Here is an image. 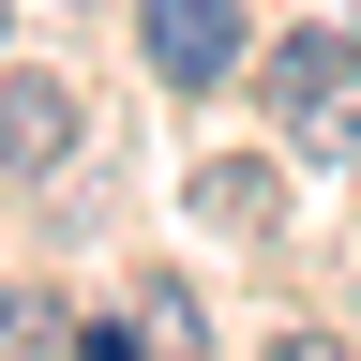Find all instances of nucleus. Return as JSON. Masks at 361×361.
Returning a JSON list of instances; mask_svg holds the SVG:
<instances>
[{"label":"nucleus","instance_id":"nucleus-1","mask_svg":"<svg viewBox=\"0 0 361 361\" xmlns=\"http://www.w3.org/2000/svg\"><path fill=\"white\" fill-rule=\"evenodd\" d=\"M271 121H286L316 166H346V151H361V45L286 30V45H271Z\"/></svg>","mask_w":361,"mask_h":361},{"label":"nucleus","instance_id":"nucleus-2","mask_svg":"<svg viewBox=\"0 0 361 361\" xmlns=\"http://www.w3.org/2000/svg\"><path fill=\"white\" fill-rule=\"evenodd\" d=\"M151 61L180 90H211L226 61H241V0H151Z\"/></svg>","mask_w":361,"mask_h":361},{"label":"nucleus","instance_id":"nucleus-3","mask_svg":"<svg viewBox=\"0 0 361 361\" xmlns=\"http://www.w3.org/2000/svg\"><path fill=\"white\" fill-rule=\"evenodd\" d=\"M0 151H16V166H61V151H75V90H61V75L0 90Z\"/></svg>","mask_w":361,"mask_h":361},{"label":"nucleus","instance_id":"nucleus-4","mask_svg":"<svg viewBox=\"0 0 361 361\" xmlns=\"http://www.w3.org/2000/svg\"><path fill=\"white\" fill-rule=\"evenodd\" d=\"M0 361H75V316L45 286H0Z\"/></svg>","mask_w":361,"mask_h":361},{"label":"nucleus","instance_id":"nucleus-5","mask_svg":"<svg viewBox=\"0 0 361 361\" xmlns=\"http://www.w3.org/2000/svg\"><path fill=\"white\" fill-rule=\"evenodd\" d=\"M196 211L256 241V226H271V166H196Z\"/></svg>","mask_w":361,"mask_h":361},{"label":"nucleus","instance_id":"nucleus-6","mask_svg":"<svg viewBox=\"0 0 361 361\" xmlns=\"http://www.w3.org/2000/svg\"><path fill=\"white\" fill-rule=\"evenodd\" d=\"M135 331H151V361H196L211 331H196V301H135Z\"/></svg>","mask_w":361,"mask_h":361},{"label":"nucleus","instance_id":"nucleus-7","mask_svg":"<svg viewBox=\"0 0 361 361\" xmlns=\"http://www.w3.org/2000/svg\"><path fill=\"white\" fill-rule=\"evenodd\" d=\"M271 361H331V346H316V331H301V346H271Z\"/></svg>","mask_w":361,"mask_h":361}]
</instances>
